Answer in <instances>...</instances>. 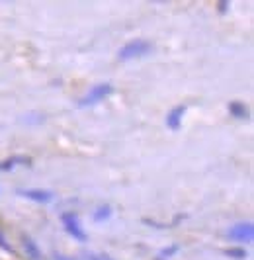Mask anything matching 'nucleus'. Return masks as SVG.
Wrapping results in <instances>:
<instances>
[{
    "mask_svg": "<svg viewBox=\"0 0 254 260\" xmlns=\"http://www.w3.org/2000/svg\"><path fill=\"white\" fill-rule=\"evenodd\" d=\"M151 51H152L151 41H147V39H133V41L125 43L119 49L117 57L121 61H131V59H137V57H143V55H149Z\"/></svg>",
    "mask_w": 254,
    "mask_h": 260,
    "instance_id": "obj_1",
    "label": "nucleus"
},
{
    "mask_svg": "<svg viewBox=\"0 0 254 260\" xmlns=\"http://www.w3.org/2000/svg\"><path fill=\"white\" fill-rule=\"evenodd\" d=\"M114 92V86L110 84V82H104V84H96L92 90L78 102V106L80 108H86V106H94V104H98V102H102L104 98H108L110 94Z\"/></svg>",
    "mask_w": 254,
    "mask_h": 260,
    "instance_id": "obj_2",
    "label": "nucleus"
},
{
    "mask_svg": "<svg viewBox=\"0 0 254 260\" xmlns=\"http://www.w3.org/2000/svg\"><path fill=\"white\" fill-rule=\"evenodd\" d=\"M61 223H63L65 231L71 235L73 239L80 241V243H84V241H86V233H84V229L80 227V221H78L76 213H73V211L63 213V215H61Z\"/></svg>",
    "mask_w": 254,
    "mask_h": 260,
    "instance_id": "obj_3",
    "label": "nucleus"
},
{
    "mask_svg": "<svg viewBox=\"0 0 254 260\" xmlns=\"http://www.w3.org/2000/svg\"><path fill=\"white\" fill-rule=\"evenodd\" d=\"M227 235L229 239H233V241H246V243H250L254 239V227L252 223H237V225H233L229 229Z\"/></svg>",
    "mask_w": 254,
    "mask_h": 260,
    "instance_id": "obj_4",
    "label": "nucleus"
},
{
    "mask_svg": "<svg viewBox=\"0 0 254 260\" xmlns=\"http://www.w3.org/2000/svg\"><path fill=\"white\" fill-rule=\"evenodd\" d=\"M186 114V106H174L168 114H166V125L172 131H178L182 125V117Z\"/></svg>",
    "mask_w": 254,
    "mask_h": 260,
    "instance_id": "obj_5",
    "label": "nucleus"
},
{
    "mask_svg": "<svg viewBox=\"0 0 254 260\" xmlns=\"http://www.w3.org/2000/svg\"><path fill=\"white\" fill-rule=\"evenodd\" d=\"M18 194L31 200V202H38V204H47L55 198L53 192H49V190H18Z\"/></svg>",
    "mask_w": 254,
    "mask_h": 260,
    "instance_id": "obj_6",
    "label": "nucleus"
},
{
    "mask_svg": "<svg viewBox=\"0 0 254 260\" xmlns=\"http://www.w3.org/2000/svg\"><path fill=\"white\" fill-rule=\"evenodd\" d=\"M22 245H24V248H25V254H27L31 260H41V258H43V254H41V250H39V247L36 245V241H34V239L24 237V239H22Z\"/></svg>",
    "mask_w": 254,
    "mask_h": 260,
    "instance_id": "obj_7",
    "label": "nucleus"
},
{
    "mask_svg": "<svg viewBox=\"0 0 254 260\" xmlns=\"http://www.w3.org/2000/svg\"><path fill=\"white\" fill-rule=\"evenodd\" d=\"M229 112L239 119H246L248 117V108L242 104V102H231L229 104Z\"/></svg>",
    "mask_w": 254,
    "mask_h": 260,
    "instance_id": "obj_8",
    "label": "nucleus"
},
{
    "mask_svg": "<svg viewBox=\"0 0 254 260\" xmlns=\"http://www.w3.org/2000/svg\"><path fill=\"white\" fill-rule=\"evenodd\" d=\"M110 215H112V208H108V206H102V208H98L96 211H94V221H96V223L106 221Z\"/></svg>",
    "mask_w": 254,
    "mask_h": 260,
    "instance_id": "obj_9",
    "label": "nucleus"
},
{
    "mask_svg": "<svg viewBox=\"0 0 254 260\" xmlns=\"http://www.w3.org/2000/svg\"><path fill=\"white\" fill-rule=\"evenodd\" d=\"M178 250H180V247L178 245H170V247L163 248L161 252H158V256H156V260H168L170 256H174Z\"/></svg>",
    "mask_w": 254,
    "mask_h": 260,
    "instance_id": "obj_10",
    "label": "nucleus"
},
{
    "mask_svg": "<svg viewBox=\"0 0 254 260\" xmlns=\"http://www.w3.org/2000/svg\"><path fill=\"white\" fill-rule=\"evenodd\" d=\"M225 254L231 256V258H244L248 252L244 248H229V250H225Z\"/></svg>",
    "mask_w": 254,
    "mask_h": 260,
    "instance_id": "obj_11",
    "label": "nucleus"
},
{
    "mask_svg": "<svg viewBox=\"0 0 254 260\" xmlns=\"http://www.w3.org/2000/svg\"><path fill=\"white\" fill-rule=\"evenodd\" d=\"M0 248H2V250H6V252H12V247L6 243V239H4L2 231H0Z\"/></svg>",
    "mask_w": 254,
    "mask_h": 260,
    "instance_id": "obj_12",
    "label": "nucleus"
},
{
    "mask_svg": "<svg viewBox=\"0 0 254 260\" xmlns=\"http://www.w3.org/2000/svg\"><path fill=\"white\" fill-rule=\"evenodd\" d=\"M88 260H112L108 254H90Z\"/></svg>",
    "mask_w": 254,
    "mask_h": 260,
    "instance_id": "obj_13",
    "label": "nucleus"
},
{
    "mask_svg": "<svg viewBox=\"0 0 254 260\" xmlns=\"http://www.w3.org/2000/svg\"><path fill=\"white\" fill-rule=\"evenodd\" d=\"M55 260H73V258H67L63 254H55Z\"/></svg>",
    "mask_w": 254,
    "mask_h": 260,
    "instance_id": "obj_14",
    "label": "nucleus"
},
{
    "mask_svg": "<svg viewBox=\"0 0 254 260\" xmlns=\"http://www.w3.org/2000/svg\"><path fill=\"white\" fill-rule=\"evenodd\" d=\"M219 4H221V6H219V8H221V10H223V12H225V10H227V2H219Z\"/></svg>",
    "mask_w": 254,
    "mask_h": 260,
    "instance_id": "obj_15",
    "label": "nucleus"
}]
</instances>
